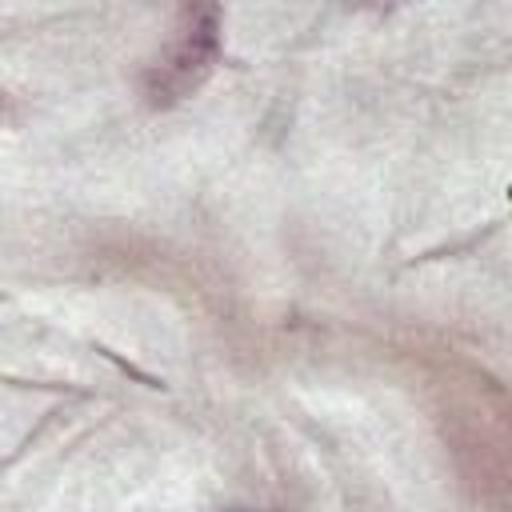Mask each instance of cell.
<instances>
[{
    "label": "cell",
    "instance_id": "cell-1",
    "mask_svg": "<svg viewBox=\"0 0 512 512\" xmlns=\"http://www.w3.org/2000/svg\"><path fill=\"white\" fill-rule=\"evenodd\" d=\"M216 56H220V8H212V4L184 8L180 24H176V36L168 40V48L144 72L148 104L160 108V104L184 100L192 88L204 84Z\"/></svg>",
    "mask_w": 512,
    "mask_h": 512
},
{
    "label": "cell",
    "instance_id": "cell-2",
    "mask_svg": "<svg viewBox=\"0 0 512 512\" xmlns=\"http://www.w3.org/2000/svg\"><path fill=\"white\" fill-rule=\"evenodd\" d=\"M232 512H248V508H232Z\"/></svg>",
    "mask_w": 512,
    "mask_h": 512
}]
</instances>
